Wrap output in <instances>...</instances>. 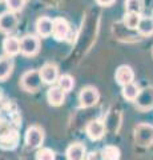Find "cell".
<instances>
[{
    "label": "cell",
    "mask_w": 153,
    "mask_h": 160,
    "mask_svg": "<svg viewBox=\"0 0 153 160\" xmlns=\"http://www.w3.org/2000/svg\"><path fill=\"white\" fill-rule=\"evenodd\" d=\"M135 143L140 147H151L153 144V126L148 123H140L135 127L133 131Z\"/></svg>",
    "instance_id": "obj_1"
},
{
    "label": "cell",
    "mask_w": 153,
    "mask_h": 160,
    "mask_svg": "<svg viewBox=\"0 0 153 160\" xmlns=\"http://www.w3.org/2000/svg\"><path fill=\"white\" fill-rule=\"evenodd\" d=\"M43 83L40 69H29L24 72L20 78V87L26 92H36L40 89Z\"/></svg>",
    "instance_id": "obj_2"
},
{
    "label": "cell",
    "mask_w": 153,
    "mask_h": 160,
    "mask_svg": "<svg viewBox=\"0 0 153 160\" xmlns=\"http://www.w3.org/2000/svg\"><path fill=\"white\" fill-rule=\"evenodd\" d=\"M19 144V133L9 126L0 124V147L3 149H13Z\"/></svg>",
    "instance_id": "obj_3"
},
{
    "label": "cell",
    "mask_w": 153,
    "mask_h": 160,
    "mask_svg": "<svg viewBox=\"0 0 153 160\" xmlns=\"http://www.w3.org/2000/svg\"><path fill=\"white\" fill-rule=\"evenodd\" d=\"M17 26H19V16L16 15V12L7 9V11L0 13V32L11 35L17 29Z\"/></svg>",
    "instance_id": "obj_4"
},
{
    "label": "cell",
    "mask_w": 153,
    "mask_h": 160,
    "mask_svg": "<svg viewBox=\"0 0 153 160\" xmlns=\"http://www.w3.org/2000/svg\"><path fill=\"white\" fill-rule=\"evenodd\" d=\"M40 51V39L35 35H26L20 39V53L24 56H35Z\"/></svg>",
    "instance_id": "obj_5"
},
{
    "label": "cell",
    "mask_w": 153,
    "mask_h": 160,
    "mask_svg": "<svg viewBox=\"0 0 153 160\" xmlns=\"http://www.w3.org/2000/svg\"><path fill=\"white\" fill-rule=\"evenodd\" d=\"M135 104L137 109H140L141 112L153 109V86H148L140 89V93L135 100Z\"/></svg>",
    "instance_id": "obj_6"
},
{
    "label": "cell",
    "mask_w": 153,
    "mask_h": 160,
    "mask_svg": "<svg viewBox=\"0 0 153 160\" xmlns=\"http://www.w3.org/2000/svg\"><path fill=\"white\" fill-rule=\"evenodd\" d=\"M44 142V131L37 127V126H32L27 129L26 132V146L29 149H36L43 144Z\"/></svg>",
    "instance_id": "obj_7"
},
{
    "label": "cell",
    "mask_w": 153,
    "mask_h": 160,
    "mask_svg": "<svg viewBox=\"0 0 153 160\" xmlns=\"http://www.w3.org/2000/svg\"><path fill=\"white\" fill-rule=\"evenodd\" d=\"M98 98H100V95H98L97 88L88 86L81 89L80 95H79V102H80V106L83 108H89L98 102Z\"/></svg>",
    "instance_id": "obj_8"
},
{
    "label": "cell",
    "mask_w": 153,
    "mask_h": 160,
    "mask_svg": "<svg viewBox=\"0 0 153 160\" xmlns=\"http://www.w3.org/2000/svg\"><path fill=\"white\" fill-rule=\"evenodd\" d=\"M71 32V26L64 18H56L53 19V29H52V36L57 42L67 40Z\"/></svg>",
    "instance_id": "obj_9"
},
{
    "label": "cell",
    "mask_w": 153,
    "mask_h": 160,
    "mask_svg": "<svg viewBox=\"0 0 153 160\" xmlns=\"http://www.w3.org/2000/svg\"><path fill=\"white\" fill-rule=\"evenodd\" d=\"M40 75H41L44 84L53 86L59 80V68L56 64H53V63H45L40 68Z\"/></svg>",
    "instance_id": "obj_10"
},
{
    "label": "cell",
    "mask_w": 153,
    "mask_h": 160,
    "mask_svg": "<svg viewBox=\"0 0 153 160\" xmlns=\"http://www.w3.org/2000/svg\"><path fill=\"white\" fill-rule=\"evenodd\" d=\"M85 132L91 140H100L105 135V124L103 120H91L85 127Z\"/></svg>",
    "instance_id": "obj_11"
},
{
    "label": "cell",
    "mask_w": 153,
    "mask_h": 160,
    "mask_svg": "<svg viewBox=\"0 0 153 160\" xmlns=\"http://www.w3.org/2000/svg\"><path fill=\"white\" fill-rule=\"evenodd\" d=\"M115 78H116L117 84L124 87L127 84L133 83V80H135V72H133V69L129 66H120L116 69Z\"/></svg>",
    "instance_id": "obj_12"
},
{
    "label": "cell",
    "mask_w": 153,
    "mask_h": 160,
    "mask_svg": "<svg viewBox=\"0 0 153 160\" xmlns=\"http://www.w3.org/2000/svg\"><path fill=\"white\" fill-rule=\"evenodd\" d=\"M36 32L39 36L41 38H48L52 35L53 29V20L49 19L48 16H41L36 20Z\"/></svg>",
    "instance_id": "obj_13"
},
{
    "label": "cell",
    "mask_w": 153,
    "mask_h": 160,
    "mask_svg": "<svg viewBox=\"0 0 153 160\" xmlns=\"http://www.w3.org/2000/svg\"><path fill=\"white\" fill-rule=\"evenodd\" d=\"M47 99L51 106L59 107V106H61L64 103V100H65V92L59 86H52L47 92Z\"/></svg>",
    "instance_id": "obj_14"
},
{
    "label": "cell",
    "mask_w": 153,
    "mask_h": 160,
    "mask_svg": "<svg viewBox=\"0 0 153 160\" xmlns=\"http://www.w3.org/2000/svg\"><path fill=\"white\" fill-rule=\"evenodd\" d=\"M3 49L8 56H15L20 52V39L16 36H8L3 40Z\"/></svg>",
    "instance_id": "obj_15"
},
{
    "label": "cell",
    "mask_w": 153,
    "mask_h": 160,
    "mask_svg": "<svg viewBox=\"0 0 153 160\" xmlns=\"http://www.w3.org/2000/svg\"><path fill=\"white\" fill-rule=\"evenodd\" d=\"M67 160H84L85 158V147L81 143H73L67 148Z\"/></svg>",
    "instance_id": "obj_16"
},
{
    "label": "cell",
    "mask_w": 153,
    "mask_h": 160,
    "mask_svg": "<svg viewBox=\"0 0 153 160\" xmlns=\"http://www.w3.org/2000/svg\"><path fill=\"white\" fill-rule=\"evenodd\" d=\"M13 69V59L12 56H0V82L6 80Z\"/></svg>",
    "instance_id": "obj_17"
},
{
    "label": "cell",
    "mask_w": 153,
    "mask_h": 160,
    "mask_svg": "<svg viewBox=\"0 0 153 160\" xmlns=\"http://www.w3.org/2000/svg\"><path fill=\"white\" fill-rule=\"evenodd\" d=\"M137 32L140 36H152L153 35V16H144L140 19Z\"/></svg>",
    "instance_id": "obj_18"
},
{
    "label": "cell",
    "mask_w": 153,
    "mask_h": 160,
    "mask_svg": "<svg viewBox=\"0 0 153 160\" xmlns=\"http://www.w3.org/2000/svg\"><path fill=\"white\" fill-rule=\"evenodd\" d=\"M140 19H141L140 13L125 12L124 19H122V24H124V27L128 28V29H137V27H139V23H140Z\"/></svg>",
    "instance_id": "obj_19"
},
{
    "label": "cell",
    "mask_w": 153,
    "mask_h": 160,
    "mask_svg": "<svg viewBox=\"0 0 153 160\" xmlns=\"http://www.w3.org/2000/svg\"><path fill=\"white\" fill-rule=\"evenodd\" d=\"M140 93V88L136 83H129L122 87V96L124 99L129 100V102H135Z\"/></svg>",
    "instance_id": "obj_20"
},
{
    "label": "cell",
    "mask_w": 153,
    "mask_h": 160,
    "mask_svg": "<svg viewBox=\"0 0 153 160\" xmlns=\"http://www.w3.org/2000/svg\"><path fill=\"white\" fill-rule=\"evenodd\" d=\"M103 160H120V149L115 146H105L101 149Z\"/></svg>",
    "instance_id": "obj_21"
},
{
    "label": "cell",
    "mask_w": 153,
    "mask_h": 160,
    "mask_svg": "<svg viewBox=\"0 0 153 160\" xmlns=\"http://www.w3.org/2000/svg\"><path fill=\"white\" fill-rule=\"evenodd\" d=\"M57 86L60 87L64 92H69V91H72V88L75 87V80H73L71 75H61V76H59Z\"/></svg>",
    "instance_id": "obj_22"
},
{
    "label": "cell",
    "mask_w": 153,
    "mask_h": 160,
    "mask_svg": "<svg viewBox=\"0 0 153 160\" xmlns=\"http://www.w3.org/2000/svg\"><path fill=\"white\" fill-rule=\"evenodd\" d=\"M124 7L125 12H136L141 15L144 9V0H125Z\"/></svg>",
    "instance_id": "obj_23"
},
{
    "label": "cell",
    "mask_w": 153,
    "mask_h": 160,
    "mask_svg": "<svg viewBox=\"0 0 153 160\" xmlns=\"http://www.w3.org/2000/svg\"><path fill=\"white\" fill-rule=\"evenodd\" d=\"M4 3L7 6V9L13 12L22 11L24 6H26V0H4Z\"/></svg>",
    "instance_id": "obj_24"
},
{
    "label": "cell",
    "mask_w": 153,
    "mask_h": 160,
    "mask_svg": "<svg viewBox=\"0 0 153 160\" xmlns=\"http://www.w3.org/2000/svg\"><path fill=\"white\" fill-rule=\"evenodd\" d=\"M36 160H55V152L51 148H41L36 153Z\"/></svg>",
    "instance_id": "obj_25"
},
{
    "label": "cell",
    "mask_w": 153,
    "mask_h": 160,
    "mask_svg": "<svg viewBox=\"0 0 153 160\" xmlns=\"http://www.w3.org/2000/svg\"><path fill=\"white\" fill-rule=\"evenodd\" d=\"M115 2L116 0H96V3L98 4V6H101V7H111Z\"/></svg>",
    "instance_id": "obj_26"
},
{
    "label": "cell",
    "mask_w": 153,
    "mask_h": 160,
    "mask_svg": "<svg viewBox=\"0 0 153 160\" xmlns=\"http://www.w3.org/2000/svg\"><path fill=\"white\" fill-rule=\"evenodd\" d=\"M85 160H98V152H96V151L89 152V153L87 155Z\"/></svg>",
    "instance_id": "obj_27"
},
{
    "label": "cell",
    "mask_w": 153,
    "mask_h": 160,
    "mask_svg": "<svg viewBox=\"0 0 153 160\" xmlns=\"http://www.w3.org/2000/svg\"><path fill=\"white\" fill-rule=\"evenodd\" d=\"M2 98H3V93H2V89H0V100H2Z\"/></svg>",
    "instance_id": "obj_28"
},
{
    "label": "cell",
    "mask_w": 153,
    "mask_h": 160,
    "mask_svg": "<svg viewBox=\"0 0 153 160\" xmlns=\"http://www.w3.org/2000/svg\"><path fill=\"white\" fill-rule=\"evenodd\" d=\"M0 2H4V0H0Z\"/></svg>",
    "instance_id": "obj_29"
},
{
    "label": "cell",
    "mask_w": 153,
    "mask_h": 160,
    "mask_svg": "<svg viewBox=\"0 0 153 160\" xmlns=\"http://www.w3.org/2000/svg\"><path fill=\"white\" fill-rule=\"evenodd\" d=\"M152 53H153V49H152Z\"/></svg>",
    "instance_id": "obj_30"
},
{
    "label": "cell",
    "mask_w": 153,
    "mask_h": 160,
    "mask_svg": "<svg viewBox=\"0 0 153 160\" xmlns=\"http://www.w3.org/2000/svg\"><path fill=\"white\" fill-rule=\"evenodd\" d=\"M0 124H2V123H0Z\"/></svg>",
    "instance_id": "obj_31"
},
{
    "label": "cell",
    "mask_w": 153,
    "mask_h": 160,
    "mask_svg": "<svg viewBox=\"0 0 153 160\" xmlns=\"http://www.w3.org/2000/svg\"><path fill=\"white\" fill-rule=\"evenodd\" d=\"M152 16H153V15H152Z\"/></svg>",
    "instance_id": "obj_32"
}]
</instances>
